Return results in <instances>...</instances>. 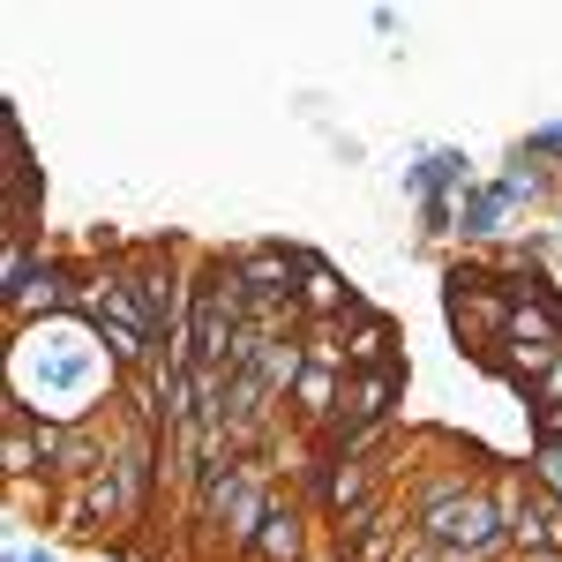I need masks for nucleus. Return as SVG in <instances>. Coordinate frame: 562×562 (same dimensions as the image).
Instances as JSON below:
<instances>
[{
  "mask_svg": "<svg viewBox=\"0 0 562 562\" xmlns=\"http://www.w3.org/2000/svg\"><path fill=\"white\" fill-rule=\"evenodd\" d=\"M405 383H413V368H405V360H390V368H368V375H346L338 420H330L323 435H390Z\"/></svg>",
  "mask_w": 562,
  "mask_h": 562,
  "instance_id": "nucleus-1",
  "label": "nucleus"
},
{
  "mask_svg": "<svg viewBox=\"0 0 562 562\" xmlns=\"http://www.w3.org/2000/svg\"><path fill=\"white\" fill-rule=\"evenodd\" d=\"M307 473H315V510H323L330 525L383 495V458H315Z\"/></svg>",
  "mask_w": 562,
  "mask_h": 562,
  "instance_id": "nucleus-2",
  "label": "nucleus"
},
{
  "mask_svg": "<svg viewBox=\"0 0 562 562\" xmlns=\"http://www.w3.org/2000/svg\"><path fill=\"white\" fill-rule=\"evenodd\" d=\"M390 360H397V323L360 301L346 315V368H352V375H368V368H390Z\"/></svg>",
  "mask_w": 562,
  "mask_h": 562,
  "instance_id": "nucleus-3",
  "label": "nucleus"
},
{
  "mask_svg": "<svg viewBox=\"0 0 562 562\" xmlns=\"http://www.w3.org/2000/svg\"><path fill=\"white\" fill-rule=\"evenodd\" d=\"M352 307H360V293H352L346 278L323 256H301V315L307 323H346Z\"/></svg>",
  "mask_w": 562,
  "mask_h": 562,
  "instance_id": "nucleus-4",
  "label": "nucleus"
},
{
  "mask_svg": "<svg viewBox=\"0 0 562 562\" xmlns=\"http://www.w3.org/2000/svg\"><path fill=\"white\" fill-rule=\"evenodd\" d=\"M338 397H346V368H323V360H307V375L293 383V420L323 435L330 420H338Z\"/></svg>",
  "mask_w": 562,
  "mask_h": 562,
  "instance_id": "nucleus-5",
  "label": "nucleus"
},
{
  "mask_svg": "<svg viewBox=\"0 0 562 562\" xmlns=\"http://www.w3.org/2000/svg\"><path fill=\"white\" fill-rule=\"evenodd\" d=\"M315 548H307V503H293V495H278V510H270V525H262L256 555L248 562H307Z\"/></svg>",
  "mask_w": 562,
  "mask_h": 562,
  "instance_id": "nucleus-6",
  "label": "nucleus"
},
{
  "mask_svg": "<svg viewBox=\"0 0 562 562\" xmlns=\"http://www.w3.org/2000/svg\"><path fill=\"white\" fill-rule=\"evenodd\" d=\"M510 203H518V195H510V180H503V173L480 180V188H465V195H458V233H465V240H495L503 217H510Z\"/></svg>",
  "mask_w": 562,
  "mask_h": 562,
  "instance_id": "nucleus-7",
  "label": "nucleus"
},
{
  "mask_svg": "<svg viewBox=\"0 0 562 562\" xmlns=\"http://www.w3.org/2000/svg\"><path fill=\"white\" fill-rule=\"evenodd\" d=\"M525 480H532L540 495H555V503H562V442H555V435H532V458H525Z\"/></svg>",
  "mask_w": 562,
  "mask_h": 562,
  "instance_id": "nucleus-8",
  "label": "nucleus"
},
{
  "mask_svg": "<svg viewBox=\"0 0 562 562\" xmlns=\"http://www.w3.org/2000/svg\"><path fill=\"white\" fill-rule=\"evenodd\" d=\"M420 233H428V240L458 233V195H420Z\"/></svg>",
  "mask_w": 562,
  "mask_h": 562,
  "instance_id": "nucleus-9",
  "label": "nucleus"
},
{
  "mask_svg": "<svg viewBox=\"0 0 562 562\" xmlns=\"http://www.w3.org/2000/svg\"><path fill=\"white\" fill-rule=\"evenodd\" d=\"M8 562H60L53 540H23V548H8Z\"/></svg>",
  "mask_w": 562,
  "mask_h": 562,
  "instance_id": "nucleus-10",
  "label": "nucleus"
},
{
  "mask_svg": "<svg viewBox=\"0 0 562 562\" xmlns=\"http://www.w3.org/2000/svg\"><path fill=\"white\" fill-rule=\"evenodd\" d=\"M390 562H435V555L420 548V540H413V532H405V540H397V555H390Z\"/></svg>",
  "mask_w": 562,
  "mask_h": 562,
  "instance_id": "nucleus-11",
  "label": "nucleus"
},
{
  "mask_svg": "<svg viewBox=\"0 0 562 562\" xmlns=\"http://www.w3.org/2000/svg\"><path fill=\"white\" fill-rule=\"evenodd\" d=\"M532 435H555V442H562V405H555V413H532Z\"/></svg>",
  "mask_w": 562,
  "mask_h": 562,
  "instance_id": "nucleus-12",
  "label": "nucleus"
},
{
  "mask_svg": "<svg viewBox=\"0 0 562 562\" xmlns=\"http://www.w3.org/2000/svg\"><path fill=\"white\" fill-rule=\"evenodd\" d=\"M307 562H346V555H338V548H323V555H307Z\"/></svg>",
  "mask_w": 562,
  "mask_h": 562,
  "instance_id": "nucleus-13",
  "label": "nucleus"
}]
</instances>
